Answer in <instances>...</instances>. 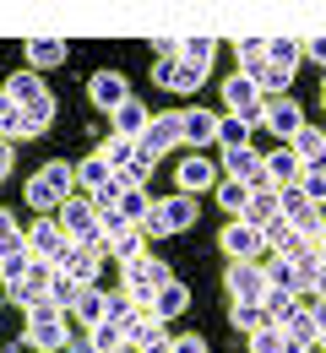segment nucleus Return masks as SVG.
I'll use <instances>...</instances> for the list:
<instances>
[{
    "label": "nucleus",
    "mask_w": 326,
    "mask_h": 353,
    "mask_svg": "<svg viewBox=\"0 0 326 353\" xmlns=\"http://www.w3.org/2000/svg\"><path fill=\"white\" fill-rule=\"evenodd\" d=\"M152 169H158V158H147V152H136L125 169H120V185L125 190H147V179H152Z\"/></svg>",
    "instance_id": "44"
},
{
    "label": "nucleus",
    "mask_w": 326,
    "mask_h": 353,
    "mask_svg": "<svg viewBox=\"0 0 326 353\" xmlns=\"http://www.w3.org/2000/svg\"><path fill=\"white\" fill-rule=\"evenodd\" d=\"M299 60H305V44H299V39H267V65H272V71L294 77Z\"/></svg>",
    "instance_id": "23"
},
{
    "label": "nucleus",
    "mask_w": 326,
    "mask_h": 353,
    "mask_svg": "<svg viewBox=\"0 0 326 353\" xmlns=\"http://www.w3.org/2000/svg\"><path fill=\"white\" fill-rule=\"evenodd\" d=\"M136 353H174V343H152V348H136Z\"/></svg>",
    "instance_id": "56"
},
{
    "label": "nucleus",
    "mask_w": 326,
    "mask_h": 353,
    "mask_svg": "<svg viewBox=\"0 0 326 353\" xmlns=\"http://www.w3.org/2000/svg\"><path fill=\"white\" fill-rule=\"evenodd\" d=\"M33 261H39L33 250H11V256H0V283H6V288H11V283H22V277L33 272Z\"/></svg>",
    "instance_id": "45"
},
{
    "label": "nucleus",
    "mask_w": 326,
    "mask_h": 353,
    "mask_svg": "<svg viewBox=\"0 0 326 353\" xmlns=\"http://www.w3.org/2000/svg\"><path fill=\"white\" fill-rule=\"evenodd\" d=\"M71 190H77V169L54 158V163H44L39 174L28 179V190H22V196H28V207H33L39 218H54V212L71 201Z\"/></svg>",
    "instance_id": "1"
},
{
    "label": "nucleus",
    "mask_w": 326,
    "mask_h": 353,
    "mask_svg": "<svg viewBox=\"0 0 326 353\" xmlns=\"http://www.w3.org/2000/svg\"><path fill=\"white\" fill-rule=\"evenodd\" d=\"M152 207H158V201H152L147 190H125V196H120V218L131 223V228H141V223L152 218Z\"/></svg>",
    "instance_id": "37"
},
{
    "label": "nucleus",
    "mask_w": 326,
    "mask_h": 353,
    "mask_svg": "<svg viewBox=\"0 0 326 353\" xmlns=\"http://www.w3.org/2000/svg\"><path fill=\"white\" fill-rule=\"evenodd\" d=\"M109 120H114V136H125V141H141V136H147V125H152V109H147L141 98H125V103H120Z\"/></svg>",
    "instance_id": "14"
},
{
    "label": "nucleus",
    "mask_w": 326,
    "mask_h": 353,
    "mask_svg": "<svg viewBox=\"0 0 326 353\" xmlns=\"http://www.w3.org/2000/svg\"><path fill=\"white\" fill-rule=\"evenodd\" d=\"M250 353H288V332L272 326V321L256 326V332H250Z\"/></svg>",
    "instance_id": "42"
},
{
    "label": "nucleus",
    "mask_w": 326,
    "mask_h": 353,
    "mask_svg": "<svg viewBox=\"0 0 326 353\" xmlns=\"http://www.w3.org/2000/svg\"><path fill=\"white\" fill-rule=\"evenodd\" d=\"M141 315V305L131 299V294H109V321L120 326V332H131V321Z\"/></svg>",
    "instance_id": "47"
},
{
    "label": "nucleus",
    "mask_w": 326,
    "mask_h": 353,
    "mask_svg": "<svg viewBox=\"0 0 326 353\" xmlns=\"http://www.w3.org/2000/svg\"><path fill=\"white\" fill-rule=\"evenodd\" d=\"M28 250L39 256V261H49V266H60L77 245H71V234L60 228V218H39V223H28Z\"/></svg>",
    "instance_id": "5"
},
{
    "label": "nucleus",
    "mask_w": 326,
    "mask_h": 353,
    "mask_svg": "<svg viewBox=\"0 0 326 353\" xmlns=\"http://www.w3.org/2000/svg\"><path fill=\"white\" fill-rule=\"evenodd\" d=\"M299 174H305V163L294 158V147H278V152H267V185L288 190V185H299Z\"/></svg>",
    "instance_id": "18"
},
{
    "label": "nucleus",
    "mask_w": 326,
    "mask_h": 353,
    "mask_svg": "<svg viewBox=\"0 0 326 353\" xmlns=\"http://www.w3.org/2000/svg\"><path fill=\"white\" fill-rule=\"evenodd\" d=\"M283 332H288V353H321V332H316L310 310H294Z\"/></svg>",
    "instance_id": "16"
},
{
    "label": "nucleus",
    "mask_w": 326,
    "mask_h": 353,
    "mask_svg": "<svg viewBox=\"0 0 326 353\" xmlns=\"http://www.w3.org/2000/svg\"><path fill=\"white\" fill-rule=\"evenodd\" d=\"M223 256L229 261H261L267 256V234L245 218H229L223 223Z\"/></svg>",
    "instance_id": "7"
},
{
    "label": "nucleus",
    "mask_w": 326,
    "mask_h": 353,
    "mask_svg": "<svg viewBox=\"0 0 326 353\" xmlns=\"http://www.w3.org/2000/svg\"><path fill=\"white\" fill-rule=\"evenodd\" d=\"M28 71H49V65H65V39H28Z\"/></svg>",
    "instance_id": "20"
},
{
    "label": "nucleus",
    "mask_w": 326,
    "mask_h": 353,
    "mask_svg": "<svg viewBox=\"0 0 326 353\" xmlns=\"http://www.w3.org/2000/svg\"><path fill=\"white\" fill-rule=\"evenodd\" d=\"M283 218H288L294 228H299V223L321 218V207H316V201H310V196H305L299 185H288V190H283Z\"/></svg>",
    "instance_id": "31"
},
{
    "label": "nucleus",
    "mask_w": 326,
    "mask_h": 353,
    "mask_svg": "<svg viewBox=\"0 0 326 353\" xmlns=\"http://www.w3.org/2000/svg\"><path fill=\"white\" fill-rule=\"evenodd\" d=\"M98 152H103V163H109V169L120 174V169H125V163H131V158L141 152V141H125V136H109V141H103Z\"/></svg>",
    "instance_id": "38"
},
{
    "label": "nucleus",
    "mask_w": 326,
    "mask_h": 353,
    "mask_svg": "<svg viewBox=\"0 0 326 353\" xmlns=\"http://www.w3.org/2000/svg\"><path fill=\"white\" fill-rule=\"evenodd\" d=\"M261 272H267V288H294V294H299V266L288 261V256H272Z\"/></svg>",
    "instance_id": "40"
},
{
    "label": "nucleus",
    "mask_w": 326,
    "mask_h": 353,
    "mask_svg": "<svg viewBox=\"0 0 326 353\" xmlns=\"http://www.w3.org/2000/svg\"><path fill=\"white\" fill-rule=\"evenodd\" d=\"M294 266H299V299H316V294H321V272H326L321 256H316V250H305Z\"/></svg>",
    "instance_id": "36"
},
{
    "label": "nucleus",
    "mask_w": 326,
    "mask_h": 353,
    "mask_svg": "<svg viewBox=\"0 0 326 353\" xmlns=\"http://www.w3.org/2000/svg\"><path fill=\"white\" fill-rule=\"evenodd\" d=\"M109 179H114V169L103 163V152H93V158H82V163H77V185H88V196H93V190H103Z\"/></svg>",
    "instance_id": "34"
},
{
    "label": "nucleus",
    "mask_w": 326,
    "mask_h": 353,
    "mask_svg": "<svg viewBox=\"0 0 326 353\" xmlns=\"http://www.w3.org/2000/svg\"><path fill=\"white\" fill-rule=\"evenodd\" d=\"M11 250H28V228L0 207V256H11Z\"/></svg>",
    "instance_id": "46"
},
{
    "label": "nucleus",
    "mask_w": 326,
    "mask_h": 353,
    "mask_svg": "<svg viewBox=\"0 0 326 353\" xmlns=\"http://www.w3.org/2000/svg\"><path fill=\"white\" fill-rule=\"evenodd\" d=\"M185 310H190V288L180 277L158 288V299H152V315H158V321H174V315H185Z\"/></svg>",
    "instance_id": "22"
},
{
    "label": "nucleus",
    "mask_w": 326,
    "mask_h": 353,
    "mask_svg": "<svg viewBox=\"0 0 326 353\" xmlns=\"http://www.w3.org/2000/svg\"><path fill=\"white\" fill-rule=\"evenodd\" d=\"M310 321H316V332L326 337V294H316V299H310Z\"/></svg>",
    "instance_id": "53"
},
{
    "label": "nucleus",
    "mask_w": 326,
    "mask_h": 353,
    "mask_svg": "<svg viewBox=\"0 0 326 353\" xmlns=\"http://www.w3.org/2000/svg\"><path fill=\"white\" fill-rule=\"evenodd\" d=\"M11 163H17V147H11V136H0V179H11Z\"/></svg>",
    "instance_id": "52"
},
{
    "label": "nucleus",
    "mask_w": 326,
    "mask_h": 353,
    "mask_svg": "<svg viewBox=\"0 0 326 353\" xmlns=\"http://www.w3.org/2000/svg\"><path fill=\"white\" fill-rule=\"evenodd\" d=\"M6 92H11V98H17L22 109H33L39 98H49V88H44V82H39V71H17V77L6 82Z\"/></svg>",
    "instance_id": "30"
},
{
    "label": "nucleus",
    "mask_w": 326,
    "mask_h": 353,
    "mask_svg": "<svg viewBox=\"0 0 326 353\" xmlns=\"http://www.w3.org/2000/svg\"><path fill=\"white\" fill-rule=\"evenodd\" d=\"M174 147H185V109L152 114V125L141 136V152H147V158H163V152H174Z\"/></svg>",
    "instance_id": "6"
},
{
    "label": "nucleus",
    "mask_w": 326,
    "mask_h": 353,
    "mask_svg": "<svg viewBox=\"0 0 326 353\" xmlns=\"http://www.w3.org/2000/svg\"><path fill=\"white\" fill-rule=\"evenodd\" d=\"M174 60H180V54H174ZM174 60H163V54H158V65H152V82H158V88H169V82H174Z\"/></svg>",
    "instance_id": "51"
},
{
    "label": "nucleus",
    "mask_w": 326,
    "mask_h": 353,
    "mask_svg": "<svg viewBox=\"0 0 326 353\" xmlns=\"http://www.w3.org/2000/svg\"><path fill=\"white\" fill-rule=\"evenodd\" d=\"M98 266H103V250H93V245H77V250L60 261V272H71L82 288H98Z\"/></svg>",
    "instance_id": "17"
},
{
    "label": "nucleus",
    "mask_w": 326,
    "mask_h": 353,
    "mask_svg": "<svg viewBox=\"0 0 326 353\" xmlns=\"http://www.w3.org/2000/svg\"><path fill=\"white\" fill-rule=\"evenodd\" d=\"M218 179H223V169H218L212 158H201V152L180 158V169H174V185H180V196H201V190H218Z\"/></svg>",
    "instance_id": "8"
},
{
    "label": "nucleus",
    "mask_w": 326,
    "mask_h": 353,
    "mask_svg": "<svg viewBox=\"0 0 326 353\" xmlns=\"http://www.w3.org/2000/svg\"><path fill=\"white\" fill-rule=\"evenodd\" d=\"M207 71H212V65H196V60H174V82H169V92H196L201 82H207Z\"/></svg>",
    "instance_id": "39"
},
{
    "label": "nucleus",
    "mask_w": 326,
    "mask_h": 353,
    "mask_svg": "<svg viewBox=\"0 0 326 353\" xmlns=\"http://www.w3.org/2000/svg\"><path fill=\"white\" fill-rule=\"evenodd\" d=\"M190 223H196V196H163L158 207H152V218L141 223V234L147 239H169V234H185Z\"/></svg>",
    "instance_id": "4"
},
{
    "label": "nucleus",
    "mask_w": 326,
    "mask_h": 353,
    "mask_svg": "<svg viewBox=\"0 0 326 353\" xmlns=\"http://www.w3.org/2000/svg\"><path fill=\"white\" fill-rule=\"evenodd\" d=\"M49 299H54L60 310H77V299H82V283H77L71 272H60V266H54V283H49Z\"/></svg>",
    "instance_id": "41"
},
{
    "label": "nucleus",
    "mask_w": 326,
    "mask_h": 353,
    "mask_svg": "<svg viewBox=\"0 0 326 353\" xmlns=\"http://www.w3.org/2000/svg\"><path fill=\"white\" fill-rule=\"evenodd\" d=\"M109 256H114L120 266H125V261H141V256H147V234H141V228H120V234L109 239Z\"/></svg>",
    "instance_id": "29"
},
{
    "label": "nucleus",
    "mask_w": 326,
    "mask_h": 353,
    "mask_svg": "<svg viewBox=\"0 0 326 353\" xmlns=\"http://www.w3.org/2000/svg\"><path fill=\"white\" fill-rule=\"evenodd\" d=\"M250 120H239V114H223V131H218V147L223 152H234V147H250Z\"/></svg>",
    "instance_id": "43"
},
{
    "label": "nucleus",
    "mask_w": 326,
    "mask_h": 353,
    "mask_svg": "<svg viewBox=\"0 0 326 353\" xmlns=\"http://www.w3.org/2000/svg\"><path fill=\"white\" fill-rule=\"evenodd\" d=\"M234 54H239V71H245V77H261V71H267V39H239Z\"/></svg>",
    "instance_id": "35"
},
{
    "label": "nucleus",
    "mask_w": 326,
    "mask_h": 353,
    "mask_svg": "<svg viewBox=\"0 0 326 353\" xmlns=\"http://www.w3.org/2000/svg\"><path fill=\"white\" fill-rule=\"evenodd\" d=\"M125 337H131V348H152V343H169V332H163V321H158L152 310H141L136 321H131V332H125Z\"/></svg>",
    "instance_id": "28"
},
{
    "label": "nucleus",
    "mask_w": 326,
    "mask_h": 353,
    "mask_svg": "<svg viewBox=\"0 0 326 353\" xmlns=\"http://www.w3.org/2000/svg\"><path fill=\"white\" fill-rule=\"evenodd\" d=\"M174 353H207V337H180V343H174Z\"/></svg>",
    "instance_id": "54"
},
{
    "label": "nucleus",
    "mask_w": 326,
    "mask_h": 353,
    "mask_svg": "<svg viewBox=\"0 0 326 353\" xmlns=\"http://www.w3.org/2000/svg\"><path fill=\"white\" fill-rule=\"evenodd\" d=\"M305 54H310V60H321V65H326V33H321V39H305Z\"/></svg>",
    "instance_id": "55"
},
{
    "label": "nucleus",
    "mask_w": 326,
    "mask_h": 353,
    "mask_svg": "<svg viewBox=\"0 0 326 353\" xmlns=\"http://www.w3.org/2000/svg\"><path fill=\"white\" fill-rule=\"evenodd\" d=\"M223 283H229V299H261L267 294V272L256 261H234Z\"/></svg>",
    "instance_id": "11"
},
{
    "label": "nucleus",
    "mask_w": 326,
    "mask_h": 353,
    "mask_svg": "<svg viewBox=\"0 0 326 353\" xmlns=\"http://www.w3.org/2000/svg\"><path fill=\"white\" fill-rule=\"evenodd\" d=\"M54 114H60V103H54V92H49V98H39L33 109H22V131H17V136H28V141L44 136L49 125H54Z\"/></svg>",
    "instance_id": "25"
},
{
    "label": "nucleus",
    "mask_w": 326,
    "mask_h": 353,
    "mask_svg": "<svg viewBox=\"0 0 326 353\" xmlns=\"http://www.w3.org/2000/svg\"><path fill=\"white\" fill-rule=\"evenodd\" d=\"M77 321H82V326L109 321V294H103V288H82V299H77Z\"/></svg>",
    "instance_id": "33"
},
{
    "label": "nucleus",
    "mask_w": 326,
    "mask_h": 353,
    "mask_svg": "<svg viewBox=\"0 0 326 353\" xmlns=\"http://www.w3.org/2000/svg\"><path fill=\"white\" fill-rule=\"evenodd\" d=\"M28 348L39 353H65L71 348V326H65V310L54 305V299H44V305L28 310V337H22Z\"/></svg>",
    "instance_id": "2"
},
{
    "label": "nucleus",
    "mask_w": 326,
    "mask_h": 353,
    "mask_svg": "<svg viewBox=\"0 0 326 353\" xmlns=\"http://www.w3.org/2000/svg\"><path fill=\"white\" fill-rule=\"evenodd\" d=\"M294 310H299V294H294V288H267V294H261V315H267L272 326H288Z\"/></svg>",
    "instance_id": "26"
},
{
    "label": "nucleus",
    "mask_w": 326,
    "mask_h": 353,
    "mask_svg": "<svg viewBox=\"0 0 326 353\" xmlns=\"http://www.w3.org/2000/svg\"><path fill=\"white\" fill-rule=\"evenodd\" d=\"M17 131H22V103L0 88V136H17Z\"/></svg>",
    "instance_id": "48"
},
{
    "label": "nucleus",
    "mask_w": 326,
    "mask_h": 353,
    "mask_svg": "<svg viewBox=\"0 0 326 353\" xmlns=\"http://www.w3.org/2000/svg\"><path fill=\"white\" fill-rule=\"evenodd\" d=\"M299 190H305L316 207H326V169H305V174H299Z\"/></svg>",
    "instance_id": "50"
},
{
    "label": "nucleus",
    "mask_w": 326,
    "mask_h": 353,
    "mask_svg": "<svg viewBox=\"0 0 326 353\" xmlns=\"http://www.w3.org/2000/svg\"><path fill=\"white\" fill-rule=\"evenodd\" d=\"M321 245H326V207H321Z\"/></svg>",
    "instance_id": "57"
},
{
    "label": "nucleus",
    "mask_w": 326,
    "mask_h": 353,
    "mask_svg": "<svg viewBox=\"0 0 326 353\" xmlns=\"http://www.w3.org/2000/svg\"><path fill=\"white\" fill-rule=\"evenodd\" d=\"M65 353H93V348H77V343H71V348H65Z\"/></svg>",
    "instance_id": "58"
},
{
    "label": "nucleus",
    "mask_w": 326,
    "mask_h": 353,
    "mask_svg": "<svg viewBox=\"0 0 326 353\" xmlns=\"http://www.w3.org/2000/svg\"><path fill=\"white\" fill-rule=\"evenodd\" d=\"M283 212V190L278 185H261L256 196H250V207H245V223H256V228H267V223Z\"/></svg>",
    "instance_id": "21"
},
{
    "label": "nucleus",
    "mask_w": 326,
    "mask_h": 353,
    "mask_svg": "<svg viewBox=\"0 0 326 353\" xmlns=\"http://www.w3.org/2000/svg\"><path fill=\"white\" fill-rule=\"evenodd\" d=\"M250 196H256V185H245V179H218V207H223V218H245Z\"/></svg>",
    "instance_id": "24"
},
{
    "label": "nucleus",
    "mask_w": 326,
    "mask_h": 353,
    "mask_svg": "<svg viewBox=\"0 0 326 353\" xmlns=\"http://www.w3.org/2000/svg\"><path fill=\"white\" fill-rule=\"evenodd\" d=\"M88 348H93V353H125V348H131V337H125L114 321H98V326H88Z\"/></svg>",
    "instance_id": "27"
},
{
    "label": "nucleus",
    "mask_w": 326,
    "mask_h": 353,
    "mask_svg": "<svg viewBox=\"0 0 326 353\" xmlns=\"http://www.w3.org/2000/svg\"><path fill=\"white\" fill-rule=\"evenodd\" d=\"M88 98H93V109L114 114V109H120L125 98H136V92L125 82V71H93V77H88Z\"/></svg>",
    "instance_id": "9"
},
{
    "label": "nucleus",
    "mask_w": 326,
    "mask_h": 353,
    "mask_svg": "<svg viewBox=\"0 0 326 353\" xmlns=\"http://www.w3.org/2000/svg\"><path fill=\"white\" fill-rule=\"evenodd\" d=\"M229 326H234V332H245V337H250L256 326H267L261 299H234V305H229Z\"/></svg>",
    "instance_id": "32"
},
{
    "label": "nucleus",
    "mask_w": 326,
    "mask_h": 353,
    "mask_svg": "<svg viewBox=\"0 0 326 353\" xmlns=\"http://www.w3.org/2000/svg\"><path fill=\"white\" fill-rule=\"evenodd\" d=\"M212 54H218V44H212L207 33H196V39H185V49H180V60H196V65H212Z\"/></svg>",
    "instance_id": "49"
},
{
    "label": "nucleus",
    "mask_w": 326,
    "mask_h": 353,
    "mask_svg": "<svg viewBox=\"0 0 326 353\" xmlns=\"http://www.w3.org/2000/svg\"><path fill=\"white\" fill-rule=\"evenodd\" d=\"M294 147V158L305 163V169H326V131H316V125H305V131L288 141Z\"/></svg>",
    "instance_id": "19"
},
{
    "label": "nucleus",
    "mask_w": 326,
    "mask_h": 353,
    "mask_svg": "<svg viewBox=\"0 0 326 353\" xmlns=\"http://www.w3.org/2000/svg\"><path fill=\"white\" fill-rule=\"evenodd\" d=\"M163 283H174V272H169V261H158V256H141V261L120 266V294H131L141 310H152Z\"/></svg>",
    "instance_id": "3"
},
{
    "label": "nucleus",
    "mask_w": 326,
    "mask_h": 353,
    "mask_svg": "<svg viewBox=\"0 0 326 353\" xmlns=\"http://www.w3.org/2000/svg\"><path fill=\"white\" fill-rule=\"evenodd\" d=\"M267 125H272V136H283V147H288L294 136L305 131V109H299L294 98H272V103H267Z\"/></svg>",
    "instance_id": "13"
},
{
    "label": "nucleus",
    "mask_w": 326,
    "mask_h": 353,
    "mask_svg": "<svg viewBox=\"0 0 326 353\" xmlns=\"http://www.w3.org/2000/svg\"><path fill=\"white\" fill-rule=\"evenodd\" d=\"M321 109H326V88H321Z\"/></svg>",
    "instance_id": "59"
},
{
    "label": "nucleus",
    "mask_w": 326,
    "mask_h": 353,
    "mask_svg": "<svg viewBox=\"0 0 326 353\" xmlns=\"http://www.w3.org/2000/svg\"><path fill=\"white\" fill-rule=\"evenodd\" d=\"M261 234H267V250H272V256H288V261H299V256L310 250V245L299 239V228H294V223L283 218V212H278V218H272V223H267Z\"/></svg>",
    "instance_id": "12"
},
{
    "label": "nucleus",
    "mask_w": 326,
    "mask_h": 353,
    "mask_svg": "<svg viewBox=\"0 0 326 353\" xmlns=\"http://www.w3.org/2000/svg\"><path fill=\"white\" fill-rule=\"evenodd\" d=\"M223 179H245V185H267V152H256V147H234V152H223Z\"/></svg>",
    "instance_id": "10"
},
{
    "label": "nucleus",
    "mask_w": 326,
    "mask_h": 353,
    "mask_svg": "<svg viewBox=\"0 0 326 353\" xmlns=\"http://www.w3.org/2000/svg\"><path fill=\"white\" fill-rule=\"evenodd\" d=\"M218 131H223L218 109H185V147H207V141H218Z\"/></svg>",
    "instance_id": "15"
}]
</instances>
